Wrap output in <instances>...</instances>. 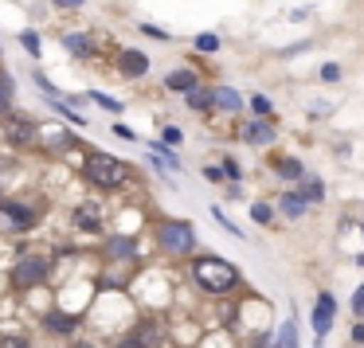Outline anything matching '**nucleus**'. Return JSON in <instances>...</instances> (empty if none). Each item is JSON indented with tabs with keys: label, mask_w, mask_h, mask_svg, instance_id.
I'll use <instances>...</instances> for the list:
<instances>
[{
	"label": "nucleus",
	"mask_w": 364,
	"mask_h": 348,
	"mask_svg": "<svg viewBox=\"0 0 364 348\" xmlns=\"http://www.w3.org/2000/svg\"><path fill=\"white\" fill-rule=\"evenodd\" d=\"M192 278H196V286L204 293H231L239 286V270L231 259H220V254H200L196 262H192Z\"/></svg>",
	"instance_id": "obj_1"
},
{
	"label": "nucleus",
	"mask_w": 364,
	"mask_h": 348,
	"mask_svg": "<svg viewBox=\"0 0 364 348\" xmlns=\"http://www.w3.org/2000/svg\"><path fill=\"white\" fill-rule=\"evenodd\" d=\"M82 168H87V180L95 184V188H102V192H114V188H122V184L129 180V165L118 161V157H110V153H90Z\"/></svg>",
	"instance_id": "obj_2"
},
{
	"label": "nucleus",
	"mask_w": 364,
	"mask_h": 348,
	"mask_svg": "<svg viewBox=\"0 0 364 348\" xmlns=\"http://www.w3.org/2000/svg\"><path fill=\"white\" fill-rule=\"evenodd\" d=\"M157 243L165 254H192L196 251V227L184 219H165L157 227Z\"/></svg>",
	"instance_id": "obj_3"
},
{
	"label": "nucleus",
	"mask_w": 364,
	"mask_h": 348,
	"mask_svg": "<svg viewBox=\"0 0 364 348\" xmlns=\"http://www.w3.org/2000/svg\"><path fill=\"white\" fill-rule=\"evenodd\" d=\"M48 274H51L48 254H20L16 266H12V286H16V290H36Z\"/></svg>",
	"instance_id": "obj_4"
},
{
	"label": "nucleus",
	"mask_w": 364,
	"mask_h": 348,
	"mask_svg": "<svg viewBox=\"0 0 364 348\" xmlns=\"http://www.w3.org/2000/svg\"><path fill=\"white\" fill-rule=\"evenodd\" d=\"M36 137H40V126H36L28 114H4V141L9 145H32Z\"/></svg>",
	"instance_id": "obj_5"
},
{
	"label": "nucleus",
	"mask_w": 364,
	"mask_h": 348,
	"mask_svg": "<svg viewBox=\"0 0 364 348\" xmlns=\"http://www.w3.org/2000/svg\"><path fill=\"white\" fill-rule=\"evenodd\" d=\"M333 317H337V298H333V293H317V301H314V313H309V325H314L317 340H325V337H329V329H333Z\"/></svg>",
	"instance_id": "obj_6"
},
{
	"label": "nucleus",
	"mask_w": 364,
	"mask_h": 348,
	"mask_svg": "<svg viewBox=\"0 0 364 348\" xmlns=\"http://www.w3.org/2000/svg\"><path fill=\"white\" fill-rule=\"evenodd\" d=\"M43 329H48L51 337L75 340V332H79V317L67 313V309H48V313H43Z\"/></svg>",
	"instance_id": "obj_7"
},
{
	"label": "nucleus",
	"mask_w": 364,
	"mask_h": 348,
	"mask_svg": "<svg viewBox=\"0 0 364 348\" xmlns=\"http://www.w3.org/2000/svg\"><path fill=\"white\" fill-rule=\"evenodd\" d=\"M71 223L79 231H90V235H95V231H102V200H90V204H79L71 212Z\"/></svg>",
	"instance_id": "obj_8"
},
{
	"label": "nucleus",
	"mask_w": 364,
	"mask_h": 348,
	"mask_svg": "<svg viewBox=\"0 0 364 348\" xmlns=\"http://www.w3.org/2000/svg\"><path fill=\"white\" fill-rule=\"evenodd\" d=\"M102 251L110 262H134L137 259V239L134 235H110L102 243Z\"/></svg>",
	"instance_id": "obj_9"
},
{
	"label": "nucleus",
	"mask_w": 364,
	"mask_h": 348,
	"mask_svg": "<svg viewBox=\"0 0 364 348\" xmlns=\"http://www.w3.org/2000/svg\"><path fill=\"white\" fill-rule=\"evenodd\" d=\"M118 71H122V79H141V75L149 71V59H145L141 51L126 48V51L118 55Z\"/></svg>",
	"instance_id": "obj_10"
},
{
	"label": "nucleus",
	"mask_w": 364,
	"mask_h": 348,
	"mask_svg": "<svg viewBox=\"0 0 364 348\" xmlns=\"http://www.w3.org/2000/svg\"><path fill=\"white\" fill-rule=\"evenodd\" d=\"M0 212L9 215V219L16 223L20 231H24V227H32V223H36V212H32V207H24L20 200H9V196H4V200H0Z\"/></svg>",
	"instance_id": "obj_11"
},
{
	"label": "nucleus",
	"mask_w": 364,
	"mask_h": 348,
	"mask_svg": "<svg viewBox=\"0 0 364 348\" xmlns=\"http://www.w3.org/2000/svg\"><path fill=\"white\" fill-rule=\"evenodd\" d=\"M63 48H67V55H75V59H90V55H95V40H90L87 32H67L63 36Z\"/></svg>",
	"instance_id": "obj_12"
},
{
	"label": "nucleus",
	"mask_w": 364,
	"mask_h": 348,
	"mask_svg": "<svg viewBox=\"0 0 364 348\" xmlns=\"http://www.w3.org/2000/svg\"><path fill=\"white\" fill-rule=\"evenodd\" d=\"M212 110L239 114V110H243V98H239V90H231V87H215V90H212Z\"/></svg>",
	"instance_id": "obj_13"
},
{
	"label": "nucleus",
	"mask_w": 364,
	"mask_h": 348,
	"mask_svg": "<svg viewBox=\"0 0 364 348\" xmlns=\"http://www.w3.org/2000/svg\"><path fill=\"white\" fill-rule=\"evenodd\" d=\"M243 141L247 145H270V141H274V126L262 121V118L247 121V126H243Z\"/></svg>",
	"instance_id": "obj_14"
},
{
	"label": "nucleus",
	"mask_w": 364,
	"mask_h": 348,
	"mask_svg": "<svg viewBox=\"0 0 364 348\" xmlns=\"http://www.w3.org/2000/svg\"><path fill=\"white\" fill-rule=\"evenodd\" d=\"M200 87V75L196 71H173V75H165V90H181V94H188V90H196Z\"/></svg>",
	"instance_id": "obj_15"
},
{
	"label": "nucleus",
	"mask_w": 364,
	"mask_h": 348,
	"mask_svg": "<svg viewBox=\"0 0 364 348\" xmlns=\"http://www.w3.org/2000/svg\"><path fill=\"white\" fill-rule=\"evenodd\" d=\"M298 196H301V204H321L325 200V184L317 180V176H301V188H298Z\"/></svg>",
	"instance_id": "obj_16"
},
{
	"label": "nucleus",
	"mask_w": 364,
	"mask_h": 348,
	"mask_svg": "<svg viewBox=\"0 0 364 348\" xmlns=\"http://www.w3.org/2000/svg\"><path fill=\"white\" fill-rule=\"evenodd\" d=\"M278 212H282L286 219H301V215H306V204H301L298 192H286V196H278Z\"/></svg>",
	"instance_id": "obj_17"
},
{
	"label": "nucleus",
	"mask_w": 364,
	"mask_h": 348,
	"mask_svg": "<svg viewBox=\"0 0 364 348\" xmlns=\"http://www.w3.org/2000/svg\"><path fill=\"white\" fill-rule=\"evenodd\" d=\"M184 106H188L192 114H204V110H212V90L208 87H196V90H188V94H184Z\"/></svg>",
	"instance_id": "obj_18"
},
{
	"label": "nucleus",
	"mask_w": 364,
	"mask_h": 348,
	"mask_svg": "<svg viewBox=\"0 0 364 348\" xmlns=\"http://www.w3.org/2000/svg\"><path fill=\"white\" fill-rule=\"evenodd\" d=\"M149 344H153V329H129L114 348H149Z\"/></svg>",
	"instance_id": "obj_19"
},
{
	"label": "nucleus",
	"mask_w": 364,
	"mask_h": 348,
	"mask_svg": "<svg viewBox=\"0 0 364 348\" xmlns=\"http://www.w3.org/2000/svg\"><path fill=\"white\" fill-rule=\"evenodd\" d=\"M12 94H16L12 75H0V118H4V114H12Z\"/></svg>",
	"instance_id": "obj_20"
},
{
	"label": "nucleus",
	"mask_w": 364,
	"mask_h": 348,
	"mask_svg": "<svg viewBox=\"0 0 364 348\" xmlns=\"http://www.w3.org/2000/svg\"><path fill=\"white\" fill-rule=\"evenodd\" d=\"M274 173H278V176H286V180H301V176H306V168H301V161H298V157H282Z\"/></svg>",
	"instance_id": "obj_21"
},
{
	"label": "nucleus",
	"mask_w": 364,
	"mask_h": 348,
	"mask_svg": "<svg viewBox=\"0 0 364 348\" xmlns=\"http://www.w3.org/2000/svg\"><path fill=\"white\" fill-rule=\"evenodd\" d=\"M90 102H98V106H102V110H110V114H122V110H126V102H118V98H110V94H102V90H90Z\"/></svg>",
	"instance_id": "obj_22"
},
{
	"label": "nucleus",
	"mask_w": 364,
	"mask_h": 348,
	"mask_svg": "<svg viewBox=\"0 0 364 348\" xmlns=\"http://www.w3.org/2000/svg\"><path fill=\"white\" fill-rule=\"evenodd\" d=\"M278 348H298V325H294V317H290V321H282V337H278Z\"/></svg>",
	"instance_id": "obj_23"
},
{
	"label": "nucleus",
	"mask_w": 364,
	"mask_h": 348,
	"mask_svg": "<svg viewBox=\"0 0 364 348\" xmlns=\"http://www.w3.org/2000/svg\"><path fill=\"white\" fill-rule=\"evenodd\" d=\"M247 106H251V110H255V118H262V121L270 118V110H274L267 94H251V102H247Z\"/></svg>",
	"instance_id": "obj_24"
},
{
	"label": "nucleus",
	"mask_w": 364,
	"mask_h": 348,
	"mask_svg": "<svg viewBox=\"0 0 364 348\" xmlns=\"http://www.w3.org/2000/svg\"><path fill=\"white\" fill-rule=\"evenodd\" d=\"M20 43H24L28 55H43V40H40V32H20Z\"/></svg>",
	"instance_id": "obj_25"
},
{
	"label": "nucleus",
	"mask_w": 364,
	"mask_h": 348,
	"mask_svg": "<svg viewBox=\"0 0 364 348\" xmlns=\"http://www.w3.org/2000/svg\"><path fill=\"white\" fill-rule=\"evenodd\" d=\"M251 219L255 223H270V219H274V207H270V204H251Z\"/></svg>",
	"instance_id": "obj_26"
},
{
	"label": "nucleus",
	"mask_w": 364,
	"mask_h": 348,
	"mask_svg": "<svg viewBox=\"0 0 364 348\" xmlns=\"http://www.w3.org/2000/svg\"><path fill=\"white\" fill-rule=\"evenodd\" d=\"M212 215H215V223H220V227H223V231H228V235H235V239H243V235H247V231H239V227H235V223H231V219H228V215H223V212H220V207H215V212H212Z\"/></svg>",
	"instance_id": "obj_27"
},
{
	"label": "nucleus",
	"mask_w": 364,
	"mask_h": 348,
	"mask_svg": "<svg viewBox=\"0 0 364 348\" xmlns=\"http://www.w3.org/2000/svg\"><path fill=\"white\" fill-rule=\"evenodd\" d=\"M220 48V40H215L212 32H204V36H196V51H204V55H212V51Z\"/></svg>",
	"instance_id": "obj_28"
},
{
	"label": "nucleus",
	"mask_w": 364,
	"mask_h": 348,
	"mask_svg": "<svg viewBox=\"0 0 364 348\" xmlns=\"http://www.w3.org/2000/svg\"><path fill=\"white\" fill-rule=\"evenodd\" d=\"M161 137H165L161 145H181V141H184V134H181L176 126H165V134H161Z\"/></svg>",
	"instance_id": "obj_29"
},
{
	"label": "nucleus",
	"mask_w": 364,
	"mask_h": 348,
	"mask_svg": "<svg viewBox=\"0 0 364 348\" xmlns=\"http://www.w3.org/2000/svg\"><path fill=\"white\" fill-rule=\"evenodd\" d=\"M348 344H364V321H356L353 329H348Z\"/></svg>",
	"instance_id": "obj_30"
},
{
	"label": "nucleus",
	"mask_w": 364,
	"mask_h": 348,
	"mask_svg": "<svg viewBox=\"0 0 364 348\" xmlns=\"http://www.w3.org/2000/svg\"><path fill=\"white\" fill-rule=\"evenodd\" d=\"M321 79H325V82H337V79H341V67H337V63H325V67H321Z\"/></svg>",
	"instance_id": "obj_31"
},
{
	"label": "nucleus",
	"mask_w": 364,
	"mask_h": 348,
	"mask_svg": "<svg viewBox=\"0 0 364 348\" xmlns=\"http://www.w3.org/2000/svg\"><path fill=\"white\" fill-rule=\"evenodd\" d=\"M204 176H208L212 184H223V168H220V165H208V168H204Z\"/></svg>",
	"instance_id": "obj_32"
},
{
	"label": "nucleus",
	"mask_w": 364,
	"mask_h": 348,
	"mask_svg": "<svg viewBox=\"0 0 364 348\" xmlns=\"http://www.w3.org/2000/svg\"><path fill=\"white\" fill-rule=\"evenodd\" d=\"M353 313H356V317H364V286L353 293Z\"/></svg>",
	"instance_id": "obj_33"
},
{
	"label": "nucleus",
	"mask_w": 364,
	"mask_h": 348,
	"mask_svg": "<svg viewBox=\"0 0 364 348\" xmlns=\"http://www.w3.org/2000/svg\"><path fill=\"white\" fill-rule=\"evenodd\" d=\"M114 134H118L122 141H137V134H134V129H129V126H122V121H118V126H114Z\"/></svg>",
	"instance_id": "obj_34"
},
{
	"label": "nucleus",
	"mask_w": 364,
	"mask_h": 348,
	"mask_svg": "<svg viewBox=\"0 0 364 348\" xmlns=\"http://www.w3.org/2000/svg\"><path fill=\"white\" fill-rule=\"evenodd\" d=\"M0 348H28V340L24 337H4V340H0Z\"/></svg>",
	"instance_id": "obj_35"
},
{
	"label": "nucleus",
	"mask_w": 364,
	"mask_h": 348,
	"mask_svg": "<svg viewBox=\"0 0 364 348\" xmlns=\"http://www.w3.org/2000/svg\"><path fill=\"white\" fill-rule=\"evenodd\" d=\"M141 32H145V36H153V40H168V32H165V28H153V24H145Z\"/></svg>",
	"instance_id": "obj_36"
},
{
	"label": "nucleus",
	"mask_w": 364,
	"mask_h": 348,
	"mask_svg": "<svg viewBox=\"0 0 364 348\" xmlns=\"http://www.w3.org/2000/svg\"><path fill=\"white\" fill-rule=\"evenodd\" d=\"M55 9H82V0H51Z\"/></svg>",
	"instance_id": "obj_37"
},
{
	"label": "nucleus",
	"mask_w": 364,
	"mask_h": 348,
	"mask_svg": "<svg viewBox=\"0 0 364 348\" xmlns=\"http://www.w3.org/2000/svg\"><path fill=\"white\" fill-rule=\"evenodd\" d=\"M71 348H98L95 340H71Z\"/></svg>",
	"instance_id": "obj_38"
},
{
	"label": "nucleus",
	"mask_w": 364,
	"mask_h": 348,
	"mask_svg": "<svg viewBox=\"0 0 364 348\" xmlns=\"http://www.w3.org/2000/svg\"><path fill=\"white\" fill-rule=\"evenodd\" d=\"M0 200H4V196H0Z\"/></svg>",
	"instance_id": "obj_39"
}]
</instances>
